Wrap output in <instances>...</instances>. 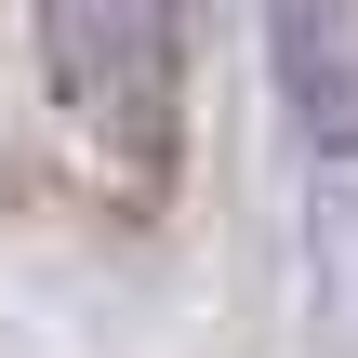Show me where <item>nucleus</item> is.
<instances>
[{"mask_svg": "<svg viewBox=\"0 0 358 358\" xmlns=\"http://www.w3.org/2000/svg\"><path fill=\"white\" fill-rule=\"evenodd\" d=\"M40 93L120 199L186 159V0H40Z\"/></svg>", "mask_w": 358, "mask_h": 358, "instance_id": "f257e3e1", "label": "nucleus"}, {"mask_svg": "<svg viewBox=\"0 0 358 358\" xmlns=\"http://www.w3.org/2000/svg\"><path fill=\"white\" fill-rule=\"evenodd\" d=\"M266 40H279V93H292L306 146L358 159V53H345V13H332V0H266Z\"/></svg>", "mask_w": 358, "mask_h": 358, "instance_id": "f03ea898", "label": "nucleus"}]
</instances>
